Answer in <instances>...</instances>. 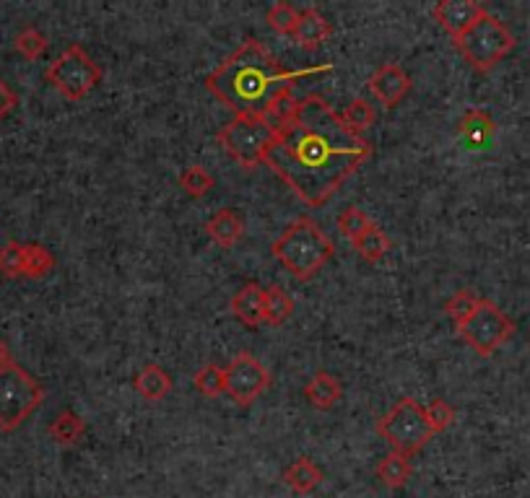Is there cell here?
<instances>
[{
	"label": "cell",
	"instance_id": "cell-1",
	"mask_svg": "<svg viewBox=\"0 0 530 498\" xmlns=\"http://www.w3.org/2000/svg\"><path fill=\"white\" fill-rule=\"evenodd\" d=\"M372 146L320 96L299 102L297 120L276 133L265 164L312 208L328 203L364 164Z\"/></svg>",
	"mask_w": 530,
	"mask_h": 498
},
{
	"label": "cell",
	"instance_id": "cell-2",
	"mask_svg": "<svg viewBox=\"0 0 530 498\" xmlns=\"http://www.w3.org/2000/svg\"><path fill=\"white\" fill-rule=\"evenodd\" d=\"M323 71H328V65L294 73L284 71L258 39H247L206 78V89L234 109L237 117H263L278 94L294 89V83L302 78Z\"/></svg>",
	"mask_w": 530,
	"mask_h": 498
},
{
	"label": "cell",
	"instance_id": "cell-3",
	"mask_svg": "<svg viewBox=\"0 0 530 498\" xmlns=\"http://www.w3.org/2000/svg\"><path fill=\"white\" fill-rule=\"evenodd\" d=\"M273 257H276L297 281H310L328 265L336 247L330 242L315 221L297 218L286 226V231L273 242Z\"/></svg>",
	"mask_w": 530,
	"mask_h": 498
},
{
	"label": "cell",
	"instance_id": "cell-4",
	"mask_svg": "<svg viewBox=\"0 0 530 498\" xmlns=\"http://www.w3.org/2000/svg\"><path fill=\"white\" fill-rule=\"evenodd\" d=\"M455 47L473 71L489 73L515 50V34L507 29L505 21H499L497 16L486 11L466 34L455 39Z\"/></svg>",
	"mask_w": 530,
	"mask_h": 498
},
{
	"label": "cell",
	"instance_id": "cell-5",
	"mask_svg": "<svg viewBox=\"0 0 530 498\" xmlns=\"http://www.w3.org/2000/svg\"><path fill=\"white\" fill-rule=\"evenodd\" d=\"M377 434L382 441H388L393 452L414 457L432 441L434 431L424 408L411 397H403L377 421Z\"/></svg>",
	"mask_w": 530,
	"mask_h": 498
},
{
	"label": "cell",
	"instance_id": "cell-6",
	"mask_svg": "<svg viewBox=\"0 0 530 498\" xmlns=\"http://www.w3.org/2000/svg\"><path fill=\"white\" fill-rule=\"evenodd\" d=\"M45 400L42 384L19 364L0 369V428L16 431Z\"/></svg>",
	"mask_w": 530,
	"mask_h": 498
},
{
	"label": "cell",
	"instance_id": "cell-7",
	"mask_svg": "<svg viewBox=\"0 0 530 498\" xmlns=\"http://www.w3.org/2000/svg\"><path fill=\"white\" fill-rule=\"evenodd\" d=\"M47 83L52 89L65 96L68 102H81L84 96L97 89L102 81V68L89 58V52L81 45L65 47L58 55V60H52L50 68L45 71Z\"/></svg>",
	"mask_w": 530,
	"mask_h": 498
},
{
	"label": "cell",
	"instance_id": "cell-8",
	"mask_svg": "<svg viewBox=\"0 0 530 498\" xmlns=\"http://www.w3.org/2000/svg\"><path fill=\"white\" fill-rule=\"evenodd\" d=\"M216 138L232 159L240 161L245 169H255L268 159V151L276 143V130L263 117H234Z\"/></svg>",
	"mask_w": 530,
	"mask_h": 498
},
{
	"label": "cell",
	"instance_id": "cell-9",
	"mask_svg": "<svg viewBox=\"0 0 530 498\" xmlns=\"http://www.w3.org/2000/svg\"><path fill=\"white\" fill-rule=\"evenodd\" d=\"M460 338L479 356L489 358L515 335V322L489 299H481L466 322L458 325Z\"/></svg>",
	"mask_w": 530,
	"mask_h": 498
},
{
	"label": "cell",
	"instance_id": "cell-10",
	"mask_svg": "<svg viewBox=\"0 0 530 498\" xmlns=\"http://www.w3.org/2000/svg\"><path fill=\"white\" fill-rule=\"evenodd\" d=\"M224 379H227V395L240 408H250V405L271 387V371L260 364L253 353H237L224 369Z\"/></svg>",
	"mask_w": 530,
	"mask_h": 498
},
{
	"label": "cell",
	"instance_id": "cell-11",
	"mask_svg": "<svg viewBox=\"0 0 530 498\" xmlns=\"http://www.w3.org/2000/svg\"><path fill=\"white\" fill-rule=\"evenodd\" d=\"M367 86L382 107L395 109L411 94V86H414V83H411V76H408L398 63H382L380 68L372 73Z\"/></svg>",
	"mask_w": 530,
	"mask_h": 498
},
{
	"label": "cell",
	"instance_id": "cell-12",
	"mask_svg": "<svg viewBox=\"0 0 530 498\" xmlns=\"http://www.w3.org/2000/svg\"><path fill=\"white\" fill-rule=\"evenodd\" d=\"M484 13L486 8L481 6L479 0H440V3L432 8L434 21L453 39H458L460 34H466Z\"/></svg>",
	"mask_w": 530,
	"mask_h": 498
},
{
	"label": "cell",
	"instance_id": "cell-13",
	"mask_svg": "<svg viewBox=\"0 0 530 498\" xmlns=\"http://www.w3.org/2000/svg\"><path fill=\"white\" fill-rule=\"evenodd\" d=\"M455 135L468 151H484L497 138V122L486 109H468L466 115L460 117Z\"/></svg>",
	"mask_w": 530,
	"mask_h": 498
},
{
	"label": "cell",
	"instance_id": "cell-14",
	"mask_svg": "<svg viewBox=\"0 0 530 498\" xmlns=\"http://www.w3.org/2000/svg\"><path fill=\"white\" fill-rule=\"evenodd\" d=\"M330 34H333V26L328 24L323 13L315 11V8H304V11H299L297 29H294L291 39L304 50H317V47H323V42H328Z\"/></svg>",
	"mask_w": 530,
	"mask_h": 498
},
{
	"label": "cell",
	"instance_id": "cell-15",
	"mask_svg": "<svg viewBox=\"0 0 530 498\" xmlns=\"http://www.w3.org/2000/svg\"><path fill=\"white\" fill-rule=\"evenodd\" d=\"M263 294H265V288L260 286V283L247 281L245 286H242L240 291L232 296L229 309H232V314L242 322V325H247V327L263 325Z\"/></svg>",
	"mask_w": 530,
	"mask_h": 498
},
{
	"label": "cell",
	"instance_id": "cell-16",
	"mask_svg": "<svg viewBox=\"0 0 530 498\" xmlns=\"http://www.w3.org/2000/svg\"><path fill=\"white\" fill-rule=\"evenodd\" d=\"M175 382L169 377V371L162 369L159 364H146L138 369V374L133 377V390L143 397V400H149V403H159L164 397L172 392Z\"/></svg>",
	"mask_w": 530,
	"mask_h": 498
},
{
	"label": "cell",
	"instance_id": "cell-17",
	"mask_svg": "<svg viewBox=\"0 0 530 498\" xmlns=\"http://www.w3.org/2000/svg\"><path fill=\"white\" fill-rule=\"evenodd\" d=\"M325 473L323 467L312 462L310 457H297L284 470V483L297 493V496H307V493H315L317 488L323 486Z\"/></svg>",
	"mask_w": 530,
	"mask_h": 498
},
{
	"label": "cell",
	"instance_id": "cell-18",
	"mask_svg": "<svg viewBox=\"0 0 530 498\" xmlns=\"http://www.w3.org/2000/svg\"><path fill=\"white\" fill-rule=\"evenodd\" d=\"M206 234L214 239L219 247L232 249L234 244L245 237V224H242L240 213L232 211V208H221L214 216L206 221Z\"/></svg>",
	"mask_w": 530,
	"mask_h": 498
},
{
	"label": "cell",
	"instance_id": "cell-19",
	"mask_svg": "<svg viewBox=\"0 0 530 498\" xmlns=\"http://www.w3.org/2000/svg\"><path fill=\"white\" fill-rule=\"evenodd\" d=\"M304 397L310 400L312 408L330 410L336 408L338 400L343 397V387L328 371H315L310 382L304 384Z\"/></svg>",
	"mask_w": 530,
	"mask_h": 498
},
{
	"label": "cell",
	"instance_id": "cell-20",
	"mask_svg": "<svg viewBox=\"0 0 530 498\" xmlns=\"http://www.w3.org/2000/svg\"><path fill=\"white\" fill-rule=\"evenodd\" d=\"M375 473L382 486L390 488V491H398V488H403L408 480H411L414 465H411V457H408V454L393 452V449H390V452L377 462Z\"/></svg>",
	"mask_w": 530,
	"mask_h": 498
},
{
	"label": "cell",
	"instance_id": "cell-21",
	"mask_svg": "<svg viewBox=\"0 0 530 498\" xmlns=\"http://www.w3.org/2000/svg\"><path fill=\"white\" fill-rule=\"evenodd\" d=\"M86 423L81 415H76L73 410H63V413L50 423V439L58 447H73L78 441L84 439Z\"/></svg>",
	"mask_w": 530,
	"mask_h": 498
},
{
	"label": "cell",
	"instance_id": "cell-22",
	"mask_svg": "<svg viewBox=\"0 0 530 498\" xmlns=\"http://www.w3.org/2000/svg\"><path fill=\"white\" fill-rule=\"evenodd\" d=\"M294 314V299L281 286L265 288L263 294V322L271 327L284 325Z\"/></svg>",
	"mask_w": 530,
	"mask_h": 498
},
{
	"label": "cell",
	"instance_id": "cell-23",
	"mask_svg": "<svg viewBox=\"0 0 530 498\" xmlns=\"http://www.w3.org/2000/svg\"><path fill=\"white\" fill-rule=\"evenodd\" d=\"M299 102H302V99H297V96H294V89L284 91V94H278L276 99H273L271 107L265 109L263 120L268 122V125H271L276 133H281L286 125H291V122L297 120Z\"/></svg>",
	"mask_w": 530,
	"mask_h": 498
},
{
	"label": "cell",
	"instance_id": "cell-24",
	"mask_svg": "<svg viewBox=\"0 0 530 498\" xmlns=\"http://www.w3.org/2000/svg\"><path fill=\"white\" fill-rule=\"evenodd\" d=\"M354 249L362 255V260L380 262L382 257L390 252V239H388V234L380 229V226L372 224L367 231H364L362 237L356 239Z\"/></svg>",
	"mask_w": 530,
	"mask_h": 498
},
{
	"label": "cell",
	"instance_id": "cell-25",
	"mask_svg": "<svg viewBox=\"0 0 530 498\" xmlns=\"http://www.w3.org/2000/svg\"><path fill=\"white\" fill-rule=\"evenodd\" d=\"M55 268V257L42 244H24V278H45Z\"/></svg>",
	"mask_w": 530,
	"mask_h": 498
},
{
	"label": "cell",
	"instance_id": "cell-26",
	"mask_svg": "<svg viewBox=\"0 0 530 498\" xmlns=\"http://www.w3.org/2000/svg\"><path fill=\"white\" fill-rule=\"evenodd\" d=\"M193 384L195 390L201 392V395L206 397H219L227 392V379H224V369L216 364H206L201 366V369L195 371L193 377Z\"/></svg>",
	"mask_w": 530,
	"mask_h": 498
},
{
	"label": "cell",
	"instance_id": "cell-27",
	"mask_svg": "<svg viewBox=\"0 0 530 498\" xmlns=\"http://www.w3.org/2000/svg\"><path fill=\"white\" fill-rule=\"evenodd\" d=\"M13 47H16V52H19L21 58L26 60H37L42 58L47 52V47H50V42H47V37L39 29H34V26H26V29H21L19 34H16V39H13Z\"/></svg>",
	"mask_w": 530,
	"mask_h": 498
},
{
	"label": "cell",
	"instance_id": "cell-28",
	"mask_svg": "<svg viewBox=\"0 0 530 498\" xmlns=\"http://www.w3.org/2000/svg\"><path fill=\"white\" fill-rule=\"evenodd\" d=\"M265 19H268L273 32L291 37L294 29H297L299 8H294L291 3H286V0H278V3H273V6L268 8V16H265Z\"/></svg>",
	"mask_w": 530,
	"mask_h": 498
},
{
	"label": "cell",
	"instance_id": "cell-29",
	"mask_svg": "<svg viewBox=\"0 0 530 498\" xmlns=\"http://www.w3.org/2000/svg\"><path fill=\"white\" fill-rule=\"evenodd\" d=\"M214 185H216L214 177L198 164L188 166V169L180 174V187L188 192L190 198H203V195H208V192L214 190Z\"/></svg>",
	"mask_w": 530,
	"mask_h": 498
},
{
	"label": "cell",
	"instance_id": "cell-30",
	"mask_svg": "<svg viewBox=\"0 0 530 498\" xmlns=\"http://www.w3.org/2000/svg\"><path fill=\"white\" fill-rule=\"evenodd\" d=\"M341 117L356 135H362L364 130L372 128V125H375V120H377L375 109H372V104H369L367 99H354V102L346 107V112H343Z\"/></svg>",
	"mask_w": 530,
	"mask_h": 498
},
{
	"label": "cell",
	"instance_id": "cell-31",
	"mask_svg": "<svg viewBox=\"0 0 530 498\" xmlns=\"http://www.w3.org/2000/svg\"><path fill=\"white\" fill-rule=\"evenodd\" d=\"M369 226H372V221H369L367 213L359 211V208H354V205H351V208H346V211H341V216H338V231H341L343 237L349 239L351 244L362 237Z\"/></svg>",
	"mask_w": 530,
	"mask_h": 498
},
{
	"label": "cell",
	"instance_id": "cell-32",
	"mask_svg": "<svg viewBox=\"0 0 530 498\" xmlns=\"http://www.w3.org/2000/svg\"><path fill=\"white\" fill-rule=\"evenodd\" d=\"M479 296L473 294L471 288H463V291H458V294L453 296V299L447 301L445 304V312L447 317L455 322V325H460V322H466L468 317H471V312L476 309V304H479Z\"/></svg>",
	"mask_w": 530,
	"mask_h": 498
},
{
	"label": "cell",
	"instance_id": "cell-33",
	"mask_svg": "<svg viewBox=\"0 0 530 498\" xmlns=\"http://www.w3.org/2000/svg\"><path fill=\"white\" fill-rule=\"evenodd\" d=\"M0 273L6 278H24V244L8 242L0 249Z\"/></svg>",
	"mask_w": 530,
	"mask_h": 498
},
{
	"label": "cell",
	"instance_id": "cell-34",
	"mask_svg": "<svg viewBox=\"0 0 530 498\" xmlns=\"http://www.w3.org/2000/svg\"><path fill=\"white\" fill-rule=\"evenodd\" d=\"M424 413H427V421H429V426H432L434 434L447 431V428L455 423V408L447 403V400H442V397L432 400V403L424 408Z\"/></svg>",
	"mask_w": 530,
	"mask_h": 498
},
{
	"label": "cell",
	"instance_id": "cell-35",
	"mask_svg": "<svg viewBox=\"0 0 530 498\" xmlns=\"http://www.w3.org/2000/svg\"><path fill=\"white\" fill-rule=\"evenodd\" d=\"M16 104H19V96L13 94L11 86H8V83L0 78V122L11 115L13 109H16Z\"/></svg>",
	"mask_w": 530,
	"mask_h": 498
},
{
	"label": "cell",
	"instance_id": "cell-36",
	"mask_svg": "<svg viewBox=\"0 0 530 498\" xmlns=\"http://www.w3.org/2000/svg\"><path fill=\"white\" fill-rule=\"evenodd\" d=\"M8 364H13L11 361V351H8V343L3 338H0V369H3V366H8Z\"/></svg>",
	"mask_w": 530,
	"mask_h": 498
}]
</instances>
